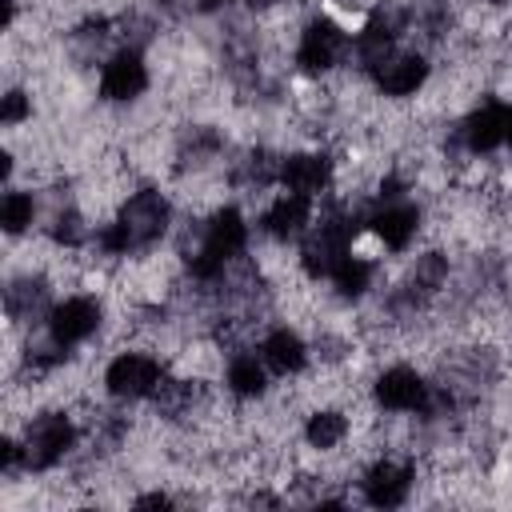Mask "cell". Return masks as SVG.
I'll list each match as a JSON object with an SVG mask.
<instances>
[{"label":"cell","instance_id":"obj_1","mask_svg":"<svg viewBox=\"0 0 512 512\" xmlns=\"http://www.w3.org/2000/svg\"><path fill=\"white\" fill-rule=\"evenodd\" d=\"M72 444H76V424H72V416H64V412H40L36 420H28L24 440H20L24 464L36 468V472L56 468V464L68 456Z\"/></svg>","mask_w":512,"mask_h":512},{"label":"cell","instance_id":"obj_2","mask_svg":"<svg viewBox=\"0 0 512 512\" xmlns=\"http://www.w3.org/2000/svg\"><path fill=\"white\" fill-rule=\"evenodd\" d=\"M344 48H348V32H344V24H336L332 16H312V20L304 24V32H300L296 64H300L304 72L320 76V72H328V68L344 56Z\"/></svg>","mask_w":512,"mask_h":512},{"label":"cell","instance_id":"obj_3","mask_svg":"<svg viewBox=\"0 0 512 512\" xmlns=\"http://www.w3.org/2000/svg\"><path fill=\"white\" fill-rule=\"evenodd\" d=\"M164 380V368L156 356H144V352H120L108 368H104V384L116 400H140V396H152L156 384Z\"/></svg>","mask_w":512,"mask_h":512},{"label":"cell","instance_id":"obj_4","mask_svg":"<svg viewBox=\"0 0 512 512\" xmlns=\"http://www.w3.org/2000/svg\"><path fill=\"white\" fill-rule=\"evenodd\" d=\"M428 400H432V388L408 364L384 368L376 376V404L388 412H428Z\"/></svg>","mask_w":512,"mask_h":512},{"label":"cell","instance_id":"obj_5","mask_svg":"<svg viewBox=\"0 0 512 512\" xmlns=\"http://www.w3.org/2000/svg\"><path fill=\"white\" fill-rule=\"evenodd\" d=\"M100 320H104V312H100V304H96L92 296H68V300H60V304L52 308V316H48V336H52L60 348H72V344L96 336Z\"/></svg>","mask_w":512,"mask_h":512},{"label":"cell","instance_id":"obj_6","mask_svg":"<svg viewBox=\"0 0 512 512\" xmlns=\"http://www.w3.org/2000/svg\"><path fill=\"white\" fill-rule=\"evenodd\" d=\"M144 88H148V64H144V56H140L136 48L112 52L108 64H104V72H100V92H104V100L128 104V100H136Z\"/></svg>","mask_w":512,"mask_h":512},{"label":"cell","instance_id":"obj_7","mask_svg":"<svg viewBox=\"0 0 512 512\" xmlns=\"http://www.w3.org/2000/svg\"><path fill=\"white\" fill-rule=\"evenodd\" d=\"M412 480H416L412 464H400V460L380 456V460L364 472L360 484H364V500H368V504H376V508H396V504L408 500Z\"/></svg>","mask_w":512,"mask_h":512},{"label":"cell","instance_id":"obj_8","mask_svg":"<svg viewBox=\"0 0 512 512\" xmlns=\"http://www.w3.org/2000/svg\"><path fill=\"white\" fill-rule=\"evenodd\" d=\"M424 80H428V60H424L420 52H392L384 64L372 68L376 92H380V96H392V100L412 96Z\"/></svg>","mask_w":512,"mask_h":512},{"label":"cell","instance_id":"obj_9","mask_svg":"<svg viewBox=\"0 0 512 512\" xmlns=\"http://www.w3.org/2000/svg\"><path fill=\"white\" fill-rule=\"evenodd\" d=\"M504 124H508V104L488 100V104H480V108H472V112L464 116L460 140H464V148H468L472 156L492 152V148L504 144Z\"/></svg>","mask_w":512,"mask_h":512},{"label":"cell","instance_id":"obj_10","mask_svg":"<svg viewBox=\"0 0 512 512\" xmlns=\"http://www.w3.org/2000/svg\"><path fill=\"white\" fill-rule=\"evenodd\" d=\"M280 184L300 196H316L332 184V160L324 152H292L280 164Z\"/></svg>","mask_w":512,"mask_h":512},{"label":"cell","instance_id":"obj_11","mask_svg":"<svg viewBox=\"0 0 512 512\" xmlns=\"http://www.w3.org/2000/svg\"><path fill=\"white\" fill-rule=\"evenodd\" d=\"M368 232H372L384 248L404 252V248L412 244V236L420 232V212H416L412 204H384V208H376V212H372Z\"/></svg>","mask_w":512,"mask_h":512},{"label":"cell","instance_id":"obj_12","mask_svg":"<svg viewBox=\"0 0 512 512\" xmlns=\"http://www.w3.org/2000/svg\"><path fill=\"white\" fill-rule=\"evenodd\" d=\"M308 220H312V196L284 192V196H276L272 208L264 212L260 228H264L272 240H288V236H300Z\"/></svg>","mask_w":512,"mask_h":512},{"label":"cell","instance_id":"obj_13","mask_svg":"<svg viewBox=\"0 0 512 512\" xmlns=\"http://www.w3.org/2000/svg\"><path fill=\"white\" fill-rule=\"evenodd\" d=\"M260 356H264V364H268L272 372L292 376V372L304 368L308 348H304L300 332H292V328H272V332L264 336V344H260Z\"/></svg>","mask_w":512,"mask_h":512},{"label":"cell","instance_id":"obj_14","mask_svg":"<svg viewBox=\"0 0 512 512\" xmlns=\"http://www.w3.org/2000/svg\"><path fill=\"white\" fill-rule=\"evenodd\" d=\"M268 380H264V364L256 360V352H232L228 360V392L240 400H256L264 396Z\"/></svg>","mask_w":512,"mask_h":512},{"label":"cell","instance_id":"obj_15","mask_svg":"<svg viewBox=\"0 0 512 512\" xmlns=\"http://www.w3.org/2000/svg\"><path fill=\"white\" fill-rule=\"evenodd\" d=\"M344 436H348V416H344L340 408H320V412H312L308 424H304V440H308V448H316V452H332Z\"/></svg>","mask_w":512,"mask_h":512},{"label":"cell","instance_id":"obj_16","mask_svg":"<svg viewBox=\"0 0 512 512\" xmlns=\"http://www.w3.org/2000/svg\"><path fill=\"white\" fill-rule=\"evenodd\" d=\"M332 288L340 292V296H364L368 292V284H372V260H364V256H356V252H348L336 268H332Z\"/></svg>","mask_w":512,"mask_h":512},{"label":"cell","instance_id":"obj_17","mask_svg":"<svg viewBox=\"0 0 512 512\" xmlns=\"http://www.w3.org/2000/svg\"><path fill=\"white\" fill-rule=\"evenodd\" d=\"M32 220H36V196L12 188V192L0 200V224H4V232H8V236H20V232L32 228Z\"/></svg>","mask_w":512,"mask_h":512},{"label":"cell","instance_id":"obj_18","mask_svg":"<svg viewBox=\"0 0 512 512\" xmlns=\"http://www.w3.org/2000/svg\"><path fill=\"white\" fill-rule=\"evenodd\" d=\"M24 120H32V100L24 88H8L4 92V104H0V124L4 128H20Z\"/></svg>","mask_w":512,"mask_h":512},{"label":"cell","instance_id":"obj_19","mask_svg":"<svg viewBox=\"0 0 512 512\" xmlns=\"http://www.w3.org/2000/svg\"><path fill=\"white\" fill-rule=\"evenodd\" d=\"M216 0H160V8H168L172 16H192V12H204L212 8Z\"/></svg>","mask_w":512,"mask_h":512},{"label":"cell","instance_id":"obj_20","mask_svg":"<svg viewBox=\"0 0 512 512\" xmlns=\"http://www.w3.org/2000/svg\"><path fill=\"white\" fill-rule=\"evenodd\" d=\"M168 504H172V496H164V492H152V496L136 500V508H168Z\"/></svg>","mask_w":512,"mask_h":512},{"label":"cell","instance_id":"obj_21","mask_svg":"<svg viewBox=\"0 0 512 512\" xmlns=\"http://www.w3.org/2000/svg\"><path fill=\"white\" fill-rule=\"evenodd\" d=\"M504 144L512 148V104H508V124H504Z\"/></svg>","mask_w":512,"mask_h":512},{"label":"cell","instance_id":"obj_22","mask_svg":"<svg viewBox=\"0 0 512 512\" xmlns=\"http://www.w3.org/2000/svg\"><path fill=\"white\" fill-rule=\"evenodd\" d=\"M252 4H260V8H268V4H284V0H252Z\"/></svg>","mask_w":512,"mask_h":512}]
</instances>
